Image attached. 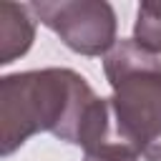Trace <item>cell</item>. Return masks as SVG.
I'll list each match as a JSON object with an SVG mask.
<instances>
[{
	"label": "cell",
	"mask_w": 161,
	"mask_h": 161,
	"mask_svg": "<svg viewBox=\"0 0 161 161\" xmlns=\"http://www.w3.org/2000/svg\"><path fill=\"white\" fill-rule=\"evenodd\" d=\"M83 161H138V156L123 146H101L96 151H88Z\"/></svg>",
	"instance_id": "obj_6"
},
{
	"label": "cell",
	"mask_w": 161,
	"mask_h": 161,
	"mask_svg": "<svg viewBox=\"0 0 161 161\" xmlns=\"http://www.w3.org/2000/svg\"><path fill=\"white\" fill-rule=\"evenodd\" d=\"M133 40L143 50L161 55V3L146 0L138 5L133 23Z\"/></svg>",
	"instance_id": "obj_5"
},
{
	"label": "cell",
	"mask_w": 161,
	"mask_h": 161,
	"mask_svg": "<svg viewBox=\"0 0 161 161\" xmlns=\"http://www.w3.org/2000/svg\"><path fill=\"white\" fill-rule=\"evenodd\" d=\"M103 73L111 86V141L143 156L161 141V60L133 38L118 40L103 55Z\"/></svg>",
	"instance_id": "obj_2"
},
{
	"label": "cell",
	"mask_w": 161,
	"mask_h": 161,
	"mask_svg": "<svg viewBox=\"0 0 161 161\" xmlns=\"http://www.w3.org/2000/svg\"><path fill=\"white\" fill-rule=\"evenodd\" d=\"M53 133L86 153L111 141L108 98L70 68L23 70L0 78V153L10 156L30 136Z\"/></svg>",
	"instance_id": "obj_1"
},
{
	"label": "cell",
	"mask_w": 161,
	"mask_h": 161,
	"mask_svg": "<svg viewBox=\"0 0 161 161\" xmlns=\"http://www.w3.org/2000/svg\"><path fill=\"white\" fill-rule=\"evenodd\" d=\"M35 40V15L28 5L0 3V65H10L30 50Z\"/></svg>",
	"instance_id": "obj_4"
},
{
	"label": "cell",
	"mask_w": 161,
	"mask_h": 161,
	"mask_svg": "<svg viewBox=\"0 0 161 161\" xmlns=\"http://www.w3.org/2000/svg\"><path fill=\"white\" fill-rule=\"evenodd\" d=\"M35 20L50 28L65 48L80 55H106L116 40V10L103 0H40L28 3Z\"/></svg>",
	"instance_id": "obj_3"
}]
</instances>
